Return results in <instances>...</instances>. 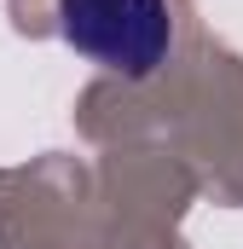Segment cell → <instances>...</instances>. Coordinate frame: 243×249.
Masks as SVG:
<instances>
[{
	"label": "cell",
	"mask_w": 243,
	"mask_h": 249,
	"mask_svg": "<svg viewBox=\"0 0 243 249\" xmlns=\"http://www.w3.org/2000/svg\"><path fill=\"white\" fill-rule=\"evenodd\" d=\"M64 41L104 70L151 75L174 47L168 0H58Z\"/></svg>",
	"instance_id": "cell-1"
}]
</instances>
